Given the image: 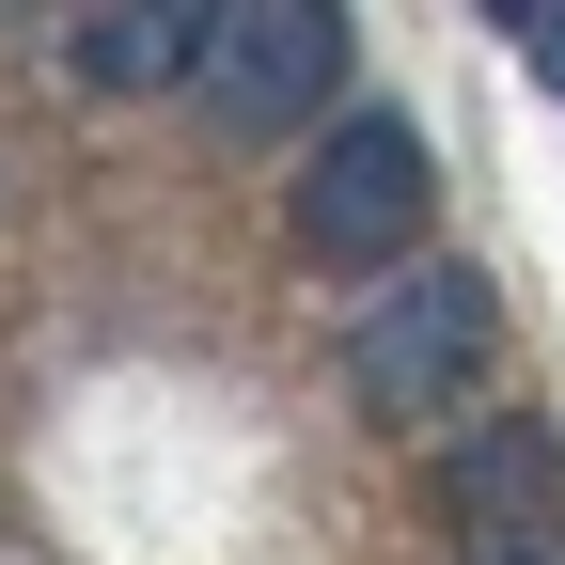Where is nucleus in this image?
<instances>
[{
    "mask_svg": "<svg viewBox=\"0 0 565 565\" xmlns=\"http://www.w3.org/2000/svg\"><path fill=\"white\" fill-rule=\"evenodd\" d=\"M487 362H503V299H487V267H393L362 315H345V393L377 424H471Z\"/></svg>",
    "mask_w": 565,
    "mask_h": 565,
    "instance_id": "1",
    "label": "nucleus"
},
{
    "mask_svg": "<svg viewBox=\"0 0 565 565\" xmlns=\"http://www.w3.org/2000/svg\"><path fill=\"white\" fill-rule=\"evenodd\" d=\"M424 189H440L424 126H408V110H345V126H315L299 204H282V221H299V252H315V267H408Z\"/></svg>",
    "mask_w": 565,
    "mask_h": 565,
    "instance_id": "2",
    "label": "nucleus"
},
{
    "mask_svg": "<svg viewBox=\"0 0 565 565\" xmlns=\"http://www.w3.org/2000/svg\"><path fill=\"white\" fill-rule=\"evenodd\" d=\"M330 79H345V17L330 0H221V32L189 63V110L221 141H282V126H315Z\"/></svg>",
    "mask_w": 565,
    "mask_h": 565,
    "instance_id": "3",
    "label": "nucleus"
},
{
    "mask_svg": "<svg viewBox=\"0 0 565 565\" xmlns=\"http://www.w3.org/2000/svg\"><path fill=\"white\" fill-rule=\"evenodd\" d=\"M424 487H440L456 550H471V534H550V519H565V440H550L534 408H471V424H440Z\"/></svg>",
    "mask_w": 565,
    "mask_h": 565,
    "instance_id": "4",
    "label": "nucleus"
},
{
    "mask_svg": "<svg viewBox=\"0 0 565 565\" xmlns=\"http://www.w3.org/2000/svg\"><path fill=\"white\" fill-rule=\"evenodd\" d=\"M204 32H221V0H95V17H63V63L95 95H158L204 63Z\"/></svg>",
    "mask_w": 565,
    "mask_h": 565,
    "instance_id": "5",
    "label": "nucleus"
},
{
    "mask_svg": "<svg viewBox=\"0 0 565 565\" xmlns=\"http://www.w3.org/2000/svg\"><path fill=\"white\" fill-rule=\"evenodd\" d=\"M503 32H519V63H534V79L565 95V0H534V17H503Z\"/></svg>",
    "mask_w": 565,
    "mask_h": 565,
    "instance_id": "6",
    "label": "nucleus"
},
{
    "mask_svg": "<svg viewBox=\"0 0 565 565\" xmlns=\"http://www.w3.org/2000/svg\"><path fill=\"white\" fill-rule=\"evenodd\" d=\"M456 565H565V519H550V534H471Z\"/></svg>",
    "mask_w": 565,
    "mask_h": 565,
    "instance_id": "7",
    "label": "nucleus"
}]
</instances>
